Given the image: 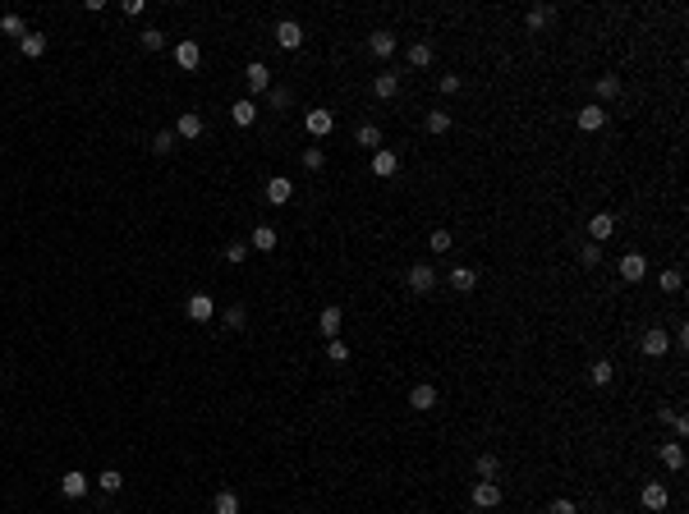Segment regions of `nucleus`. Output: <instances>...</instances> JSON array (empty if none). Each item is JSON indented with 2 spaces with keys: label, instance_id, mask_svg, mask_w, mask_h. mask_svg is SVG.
<instances>
[{
  "label": "nucleus",
  "instance_id": "nucleus-1",
  "mask_svg": "<svg viewBox=\"0 0 689 514\" xmlns=\"http://www.w3.org/2000/svg\"><path fill=\"white\" fill-rule=\"evenodd\" d=\"M404 285H409V294H432L436 289V267L432 262H414V267L404 271Z\"/></svg>",
  "mask_w": 689,
  "mask_h": 514
},
{
  "label": "nucleus",
  "instance_id": "nucleus-2",
  "mask_svg": "<svg viewBox=\"0 0 689 514\" xmlns=\"http://www.w3.org/2000/svg\"><path fill=\"white\" fill-rule=\"evenodd\" d=\"M469 501H473L478 510H497V505H501V482L478 478V482H473V491H469Z\"/></svg>",
  "mask_w": 689,
  "mask_h": 514
},
{
  "label": "nucleus",
  "instance_id": "nucleus-3",
  "mask_svg": "<svg viewBox=\"0 0 689 514\" xmlns=\"http://www.w3.org/2000/svg\"><path fill=\"white\" fill-rule=\"evenodd\" d=\"M639 501H644V510H653V514H662L666 510V501H671V491H666V482H644V491H639Z\"/></svg>",
  "mask_w": 689,
  "mask_h": 514
},
{
  "label": "nucleus",
  "instance_id": "nucleus-4",
  "mask_svg": "<svg viewBox=\"0 0 689 514\" xmlns=\"http://www.w3.org/2000/svg\"><path fill=\"white\" fill-rule=\"evenodd\" d=\"M436 404H441V391H436L432 381H419L409 391V409H419V413H428V409H436Z\"/></svg>",
  "mask_w": 689,
  "mask_h": 514
},
{
  "label": "nucleus",
  "instance_id": "nucleus-5",
  "mask_svg": "<svg viewBox=\"0 0 689 514\" xmlns=\"http://www.w3.org/2000/svg\"><path fill=\"white\" fill-rule=\"evenodd\" d=\"M644 276H648V257L644 253H625V257H620V280H625V285H639Z\"/></svg>",
  "mask_w": 689,
  "mask_h": 514
},
{
  "label": "nucleus",
  "instance_id": "nucleus-6",
  "mask_svg": "<svg viewBox=\"0 0 689 514\" xmlns=\"http://www.w3.org/2000/svg\"><path fill=\"white\" fill-rule=\"evenodd\" d=\"M276 46H285V51H299V46H304V28H299L294 18H280V23H276Z\"/></svg>",
  "mask_w": 689,
  "mask_h": 514
},
{
  "label": "nucleus",
  "instance_id": "nucleus-7",
  "mask_svg": "<svg viewBox=\"0 0 689 514\" xmlns=\"http://www.w3.org/2000/svg\"><path fill=\"white\" fill-rule=\"evenodd\" d=\"M175 65H180L184 74H193L202 65V51H198V42H193V37H184V42L175 46Z\"/></svg>",
  "mask_w": 689,
  "mask_h": 514
},
{
  "label": "nucleus",
  "instance_id": "nucleus-8",
  "mask_svg": "<svg viewBox=\"0 0 689 514\" xmlns=\"http://www.w3.org/2000/svg\"><path fill=\"white\" fill-rule=\"evenodd\" d=\"M304 129L313 133V138H326V133L336 129V115H331V111H322V106H317V111H308V115H304Z\"/></svg>",
  "mask_w": 689,
  "mask_h": 514
},
{
  "label": "nucleus",
  "instance_id": "nucleus-9",
  "mask_svg": "<svg viewBox=\"0 0 689 514\" xmlns=\"http://www.w3.org/2000/svg\"><path fill=\"white\" fill-rule=\"evenodd\" d=\"M175 138H180V143L202 138V115H198V111H184L180 120H175Z\"/></svg>",
  "mask_w": 689,
  "mask_h": 514
},
{
  "label": "nucleus",
  "instance_id": "nucleus-10",
  "mask_svg": "<svg viewBox=\"0 0 689 514\" xmlns=\"http://www.w3.org/2000/svg\"><path fill=\"white\" fill-rule=\"evenodd\" d=\"M290 198H294V179H285V174H271V179H267V202L285 207Z\"/></svg>",
  "mask_w": 689,
  "mask_h": 514
},
{
  "label": "nucleus",
  "instance_id": "nucleus-11",
  "mask_svg": "<svg viewBox=\"0 0 689 514\" xmlns=\"http://www.w3.org/2000/svg\"><path fill=\"white\" fill-rule=\"evenodd\" d=\"M616 235V216L611 211H597L593 220H588V244H602V239Z\"/></svg>",
  "mask_w": 689,
  "mask_h": 514
},
{
  "label": "nucleus",
  "instance_id": "nucleus-12",
  "mask_svg": "<svg viewBox=\"0 0 689 514\" xmlns=\"http://www.w3.org/2000/svg\"><path fill=\"white\" fill-rule=\"evenodd\" d=\"M184 313H189V322H211V313H216V303H211V294H189V303H184Z\"/></svg>",
  "mask_w": 689,
  "mask_h": 514
},
{
  "label": "nucleus",
  "instance_id": "nucleus-13",
  "mask_svg": "<svg viewBox=\"0 0 689 514\" xmlns=\"http://www.w3.org/2000/svg\"><path fill=\"white\" fill-rule=\"evenodd\" d=\"M244 83H248V92H271V69H267V65H262V60H253V65H248V69H244Z\"/></svg>",
  "mask_w": 689,
  "mask_h": 514
},
{
  "label": "nucleus",
  "instance_id": "nucleus-14",
  "mask_svg": "<svg viewBox=\"0 0 689 514\" xmlns=\"http://www.w3.org/2000/svg\"><path fill=\"white\" fill-rule=\"evenodd\" d=\"M395 170H400V157H395L391 147H377L373 152V174H377V179H391Z\"/></svg>",
  "mask_w": 689,
  "mask_h": 514
},
{
  "label": "nucleus",
  "instance_id": "nucleus-15",
  "mask_svg": "<svg viewBox=\"0 0 689 514\" xmlns=\"http://www.w3.org/2000/svg\"><path fill=\"white\" fill-rule=\"evenodd\" d=\"M666 349H671V335H666L662 326H648V331H644V354L648 358H662Z\"/></svg>",
  "mask_w": 689,
  "mask_h": 514
},
{
  "label": "nucleus",
  "instance_id": "nucleus-16",
  "mask_svg": "<svg viewBox=\"0 0 689 514\" xmlns=\"http://www.w3.org/2000/svg\"><path fill=\"white\" fill-rule=\"evenodd\" d=\"M368 51H373L377 60H386V55H395V33H391V28H377V33L368 37Z\"/></svg>",
  "mask_w": 689,
  "mask_h": 514
},
{
  "label": "nucleus",
  "instance_id": "nucleus-17",
  "mask_svg": "<svg viewBox=\"0 0 689 514\" xmlns=\"http://www.w3.org/2000/svg\"><path fill=\"white\" fill-rule=\"evenodd\" d=\"M60 491H65V496H70V501H83V496H87V473L70 469V473H65V478H60Z\"/></svg>",
  "mask_w": 689,
  "mask_h": 514
},
{
  "label": "nucleus",
  "instance_id": "nucleus-18",
  "mask_svg": "<svg viewBox=\"0 0 689 514\" xmlns=\"http://www.w3.org/2000/svg\"><path fill=\"white\" fill-rule=\"evenodd\" d=\"M230 120H235L239 129H248V124L258 120V101H253V96H239V101L230 106Z\"/></svg>",
  "mask_w": 689,
  "mask_h": 514
},
{
  "label": "nucleus",
  "instance_id": "nucleus-19",
  "mask_svg": "<svg viewBox=\"0 0 689 514\" xmlns=\"http://www.w3.org/2000/svg\"><path fill=\"white\" fill-rule=\"evenodd\" d=\"M451 289H455V294H473V289H478V271H473V267H455L451 271Z\"/></svg>",
  "mask_w": 689,
  "mask_h": 514
},
{
  "label": "nucleus",
  "instance_id": "nucleus-20",
  "mask_svg": "<svg viewBox=\"0 0 689 514\" xmlns=\"http://www.w3.org/2000/svg\"><path fill=\"white\" fill-rule=\"evenodd\" d=\"M575 124H579L584 133H597V129L607 124V111H602V106H584V111L575 115Z\"/></svg>",
  "mask_w": 689,
  "mask_h": 514
},
{
  "label": "nucleus",
  "instance_id": "nucleus-21",
  "mask_svg": "<svg viewBox=\"0 0 689 514\" xmlns=\"http://www.w3.org/2000/svg\"><path fill=\"white\" fill-rule=\"evenodd\" d=\"M657 459H662L671 473H680V469H685V450H680V441H662V445H657Z\"/></svg>",
  "mask_w": 689,
  "mask_h": 514
},
{
  "label": "nucleus",
  "instance_id": "nucleus-22",
  "mask_svg": "<svg viewBox=\"0 0 689 514\" xmlns=\"http://www.w3.org/2000/svg\"><path fill=\"white\" fill-rule=\"evenodd\" d=\"M373 92L382 96V101H391V96L400 92V74H395V69H382V74L373 79Z\"/></svg>",
  "mask_w": 689,
  "mask_h": 514
},
{
  "label": "nucleus",
  "instance_id": "nucleus-23",
  "mask_svg": "<svg viewBox=\"0 0 689 514\" xmlns=\"http://www.w3.org/2000/svg\"><path fill=\"white\" fill-rule=\"evenodd\" d=\"M248 248H253V253H271V248H276V230H271V225H258L253 235H248Z\"/></svg>",
  "mask_w": 689,
  "mask_h": 514
},
{
  "label": "nucleus",
  "instance_id": "nucleus-24",
  "mask_svg": "<svg viewBox=\"0 0 689 514\" xmlns=\"http://www.w3.org/2000/svg\"><path fill=\"white\" fill-rule=\"evenodd\" d=\"M244 322H248V308L244 303H230L226 313H221V326H226V331H244Z\"/></svg>",
  "mask_w": 689,
  "mask_h": 514
},
{
  "label": "nucleus",
  "instance_id": "nucleus-25",
  "mask_svg": "<svg viewBox=\"0 0 689 514\" xmlns=\"http://www.w3.org/2000/svg\"><path fill=\"white\" fill-rule=\"evenodd\" d=\"M551 14H556V9H551V5H533L529 14H524V23H529V33H542V28L551 23Z\"/></svg>",
  "mask_w": 689,
  "mask_h": 514
},
{
  "label": "nucleus",
  "instance_id": "nucleus-26",
  "mask_svg": "<svg viewBox=\"0 0 689 514\" xmlns=\"http://www.w3.org/2000/svg\"><path fill=\"white\" fill-rule=\"evenodd\" d=\"M18 51H23L28 60H37V55H46V37L42 33H23L18 37Z\"/></svg>",
  "mask_w": 689,
  "mask_h": 514
},
{
  "label": "nucleus",
  "instance_id": "nucleus-27",
  "mask_svg": "<svg viewBox=\"0 0 689 514\" xmlns=\"http://www.w3.org/2000/svg\"><path fill=\"white\" fill-rule=\"evenodd\" d=\"M354 143H358V147H368V152H377V147H382V129H377V124H358Z\"/></svg>",
  "mask_w": 689,
  "mask_h": 514
},
{
  "label": "nucleus",
  "instance_id": "nucleus-28",
  "mask_svg": "<svg viewBox=\"0 0 689 514\" xmlns=\"http://www.w3.org/2000/svg\"><path fill=\"white\" fill-rule=\"evenodd\" d=\"M317 326H322V335L326 340H336V331H341V308H322V317H317Z\"/></svg>",
  "mask_w": 689,
  "mask_h": 514
},
{
  "label": "nucleus",
  "instance_id": "nucleus-29",
  "mask_svg": "<svg viewBox=\"0 0 689 514\" xmlns=\"http://www.w3.org/2000/svg\"><path fill=\"white\" fill-rule=\"evenodd\" d=\"M97 487H101L106 496H115V491L124 487V473L120 469H101V473H97Z\"/></svg>",
  "mask_w": 689,
  "mask_h": 514
},
{
  "label": "nucleus",
  "instance_id": "nucleus-30",
  "mask_svg": "<svg viewBox=\"0 0 689 514\" xmlns=\"http://www.w3.org/2000/svg\"><path fill=\"white\" fill-rule=\"evenodd\" d=\"M175 143H180V138H175V129H157V133H152V152H157V157H170Z\"/></svg>",
  "mask_w": 689,
  "mask_h": 514
},
{
  "label": "nucleus",
  "instance_id": "nucleus-31",
  "mask_svg": "<svg viewBox=\"0 0 689 514\" xmlns=\"http://www.w3.org/2000/svg\"><path fill=\"white\" fill-rule=\"evenodd\" d=\"M409 65H414V69H428V65H432V42H414L409 46Z\"/></svg>",
  "mask_w": 689,
  "mask_h": 514
},
{
  "label": "nucleus",
  "instance_id": "nucleus-32",
  "mask_svg": "<svg viewBox=\"0 0 689 514\" xmlns=\"http://www.w3.org/2000/svg\"><path fill=\"white\" fill-rule=\"evenodd\" d=\"M588 376H593V386H611V376H616V363H607V358H597V363L588 367Z\"/></svg>",
  "mask_w": 689,
  "mask_h": 514
},
{
  "label": "nucleus",
  "instance_id": "nucleus-33",
  "mask_svg": "<svg viewBox=\"0 0 689 514\" xmlns=\"http://www.w3.org/2000/svg\"><path fill=\"white\" fill-rule=\"evenodd\" d=\"M497 469H501L497 454H478V459H473V473H478V478H492V482H497Z\"/></svg>",
  "mask_w": 689,
  "mask_h": 514
},
{
  "label": "nucleus",
  "instance_id": "nucleus-34",
  "mask_svg": "<svg viewBox=\"0 0 689 514\" xmlns=\"http://www.w3.org/2000/svg\"><path fill=\"white\" fill-rule=\"evenodd\" d=\"M451 111H428V133H451Z\"/></svg>",
  "mask_w": 689,
  "mask_h": 514
},
{
  "label": "nucleus",
  "instance_id": "nucleus-35",
  "mask_svg": "<svg viewBox=\"0 0 689 514\" xmlns=\"http://www.w3.org/2000/svg\"><path fill=\"white\" fill-rule=\"evenodd\" d=\"M226 262H230V267H244V262H248V244H244V239L226 244Z\"/></svg>",
  "mask_w": 689,
  "mask_h": 514
},
{
  "label": "nucleus",
  "instance_id": "nucleus-36",
  "mask_svg": "<svg viewBox=\"0 0 689 514\" xmlns=\"http://www.w3.org/2000/svg\"><path fill=\"white\" fill-rule=\"evenodd\" d=\"M597 96H602V101L620 96V79H616V74H602V79H597Z\"/></svg>",
  "mask_w": 689,
  "mask_h": 514
},
{
  "label": "nucleus",
  "instance_id": "nucleus-37",
  "mask_svg": "<svg viewBox=\"0 0 689 514\" xmlns=\"http://www.w3.org/2000/svg\"><path fill=\"white\" fill-rule=\"evenodd\" d=\"M138 46H143V51H161V46H166V33L148 28V33H138Z\"/></svg>",
  "mask_w": 689,
  "mask_h": 514
},
{
  "label": "nucleus",
  "instance_id": "nucleus-38",
  "mask_svg": "<svg viewBox=\"0 0 689 514\" xmlns=\"http://www.w3.org/2000/svg\"><path fill=\"white\" fill-rule=\"evenodd\" d=\"M451 244H455L451 230H432V235H428V248H432V253H451Z\"/></svg>",
  "mask_w": 689,
  "mask_h": 514
},
{
  "label": "nucleus",
  "instance_id": "nucleus-39",
  "mask_svg": "<svg viewBox=\"0 0 689 514\" xmlns=\"http://www.w3.org/2000/svg\"><path fill=\"white\" fill-rule=\"evenodd\" d=\"M216 514H239V496H235V491H216Z\"/></svg>",
  "mask_w": 689,
  "mask_h": 514
},
{
  "label": "nucleus",
  "instance_id": "nucleus-40",
  "mask_svg": "<svg viewBox=\"0 0 689 514\" xmlns=\"http://www.w3.org/2000/svg\"><path fill=\"white\" fill-rule=\"evenodd\" d=\"M0 33H5V37H23L28 28H23V18H18V14H5V18H0Z\"/></svg>",
  "mask_w": 689,
  "mask_h": 514
},
{
  "label": "nucleus",
  "instance_id": "nucleus-41",
  "mask_svg": "<svg viewBox=\"0 0 689 514\" xmlns=\"http://www.w3.org/2000/svg\"><path fill=\"white\" fill-rule=\"evenodd\" d=\"M680 285H685V276H680V267H671V271H662V289H666V294H680Z\"/></svg>",
  "mask_w": 689,
  "mask_h": 514
},
{
  "label": "nucleus",
  "instance_id": "nucleus-42",
  "mask_svg": "<svg viewBox=\"0 0 689 514\" xmlns=\"http://www.w3.org/2000/svg\"><path fill=\"white\" fill-rule=\"evenodd\" d=\"M326 358H331V363H349V345L345 340H326Z\"/></svg>",
  "mask_w": 689,
  "mask_h": 514
},
{
  "label": "nucleus",
  "instance_id": "nucleus-43",
  "mask_svg": "<svg viewBox=\"0 0 689 514\" xmlns=\"http://www.w3.org/2000/svg\"><path fill=\"white\" fill-rule=\"evenodd\" d=\"M304 166H308V170H322V166H326V152H322V147H304Z\"/></svg>",
  "mask_w": 689,
  "mask_h": 514
},
{
  "label": "nucleus",
  "instance_id": "nucleus-44",
  "mask_svg": "<svg viewBox=\"0 0 689 514\" xmlns=\"http://www.w3.org/2000/svg\"><path fill=\"white\" fill-rule=\"evenodd\" d=\"M267 101L276 106V111H285V106H290V87H271V92H267Z\"/></svg>",
  "mask_w": 689,
  "mask_h": 514
},
{
  "label": "nucleus",
  "instance_id": "nucleus-45",
  "mask_svg": "<svg viewBox=\"0 0 689 514\" xmlns=\"http://www.w3.org/2000/svg\"><path fill=\"white\" fill-rule=\"evenodd\" d=\"M602 262V244H584V267H597Z\"/></svg>",
  "mask_w": 689,
  "mask_h": 514
},
{
  "label": "nucleus",
  "instance_id": "nucleus-46",
  "mask_svg": "<svg viewBox=\"0 0 689 514\" xmlns=\"http://www.w3.org/2000/svg\"><path fill=\"white\" fill-rule=\"evenodd\" d=\"M441 92H446V96L460 92V74H441Z\"/></svg>",
  "mask_w": 689,
  "mask_h": 514
},
{
  "label": "nucleus",
  "instance_id": "nucleus-47",
  "mask_svg": "<svg viewBox=\"0 0 689 514\" xmlns=\"http://www.w3.org/2000/svg\"><path fill=\"white\" fill-rule=\"evenodd\" d=\"M547 514H575V501H551Z\"/></svg>",
  "mask_w": 689,
  "mask_h": 514
},
{
  "label": "nucleus",
  "instance_id": "nucleus-48",
  "mask_svg": "<svg viewBox=\"0 0 689 514\" xmlns=\"http://www.w3.org/2000/svg\"><path fill=\"white\" fill-rule=\"evenodd\" d=\"M671 428H676V436H689V418H685V413H676Z\"/></svg>",
  "mask_w": 689,
  "mask_h": 514
}]
</instances>
